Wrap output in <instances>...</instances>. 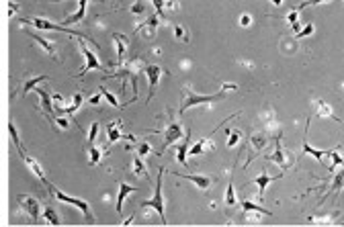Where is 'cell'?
I'll return each instance as SVG.
<instances>
[{
  "mask_svg": "<svg viewBox=\"0 0 344 227\" xmlns=\"http://www.w3.org/2000/svg\"><path fill=\"white\" fill-rule=\"evenodd\" d=\"M131 170H133V174L135 176H148V168H146V164H144V160H142V156H135L133 158V164H131Z\"/></svg>",
  "mask_w": 344,
  "mask_h": 227,
  "instance_id": "cell-28",
  "label": "cell"
},
{
  "mask_svg": "<svg viewBox=\"0 0 344 227\" xmlns=\"http://www.w3.org/2000/svg\"><path fill=\"white\" fill-rule=\"evenodd\" d=\"M287 21H289V25H291V29L295 31V33H299V10H289V15H287Z\"/></svg>",
  "mask_w": 344,
  "mask_h": 227,
  "instance_id": "cell-35",
  "label": "cell"
},
{
  "mask_svg": "<svg viewBox=\"0 0 344 227\" xmlns=\"http://www.w3.org/2000/svg\"><path fill=\"white\" fill-rule=\"evenodd\" d=\"M47 80H49L47 76H35V78L27 80L25 86H23V90H21V96H27L31 90H35V88H37V84H39V82H47Z\"/></svg>",
  "mask_w": 344,
  "mask_h": 227,
  "instance_id": "cell-27",
  "label": "cell"
},
{
  "mask_svg": "<svg viewBox=\"0 0 344 227\" xmlns=\"http://www.w3.org/2000/svg\"><path fill=\"white\" fill-rule=\"evenodd\" d=\"M240 205H242V211H244V213H260V215H271V211L262 209L260 205H256V203H252V201H246V199H242V201H240Z\"/></svg>",
  "mask_w": 344,
  "mask_h": 227,
  "instance_id": "cell-26",
  "label": "cell"
},
{
  "mask_svg": "<svg viewBox=\"0 0 344 227\" xmlns=\"http://www.w3.org/2000/svg\"><path fill=\"white\" fill-rule=\"evenodd\" d=\"M78 2H80L78 10H76L74 15H70V17L66 19V23H64L66 27H68V25H74V23H78V21L84 19V15H86V6H88V0H78Z\"/></svg>",
  "mask_w": 344,
  "mask_h": 227,
  "instance_id": "cell-25",
  "label": "cell"
},
{
  "mask_svg": "<svg viewBox=\"0 0 344 227\" xmlns=\"http://www.w3.org/2000/svg\"><path fill=\"white\" fill-rule=\"evenodd\" d=\"M31 37H33L39 45L43 47V51L47 53V56L51 58V60H56V62H60V58H58V49H56V43H51V41H47L45 37H41V35H37V33H29Z\"/></svg>",
  "mask_w": 344,
  "mask_h": 227,
  "instance_id": "cell-22",
  "label": "cell"
},
{
  "mask_svg": "<svg viewBox=\"0 0 344 227\" xmlns=\"http://www.w3.org/2000/svg\"><path fill=\"white\" fill-rule=\"evenodd\" d=\"M103 158V149L101 147H94V145H88V162L92 166H96Z\"/></svg>",
  "mask_w": 344,
  "mask_h": 227,
  "instance_id": "cell-32",
  "label": "cell"
},
{
  "mask_svg": "<svg viewBox=\"0 0 344 227\" xmlns=\"http://www.w3.org/2000/svg\"><path fill=\"white\" fill-rule=\"evenodd\" d=\"M281 137H283V133L279 131V135L275 139V151H273L271 156H266V160L268 162H275L277 166H281V170H289V168L293 166V162H291V158L287 156V151H285V147L281 144Z\"/></svg>",
  "mask_w": 344,
  "mask_h": 227,
  "instance_id": "cell-8",
  "label": "cell"
},
{
  "mask_svg": "<svg viewBox=\"0 0 344 227\" xmlns=\"http://www.w3.org/2000/svg\"><path fill=\"white\" fill-rule=\"evenodd\" d=\"M328 0H303L299 6H297V10H301V8H307V6H318V4H326Z\"/></svg>",
  "mask_w": 344,
  "mask_h": 227,
  "instance_id": "cell-40",
  "label": "cell"
},
{
  "mask_svg": "<svg viewBox=\"0 0 344 227\" xmlns=\"http://www.w3.org/2000/svg\"><path fill=\"white\" fill-rule=\"evenodd\" d=\"M228 90H236V84H223L221 86V90L217 94H197V92H193V88L187 84L185 88H182V104H180V109H178V115H185L191 106H197V104H213V103H217L221 101L225 92Z\"/></svg>",
  "mask_w": 344,
  "mask_h": 227,
  "instance_id": "cell-1",
  "label": "cell"
},
{
  "mask_svg": "<svg viewBox=\"0 0 344 227\" xmlns=\"http://www.w3.org/2000/svg\"><path fill=\"white\" fill-rule=\"evenodd\" d=\"M121 68H123L121 72H113V74H107L105 78H119V80H123V82L131 80L133 96H137V76H139V72H142V70L146 68V66H144V62L137 58V60H131L129 63H123Z\"/></svg>",
  "mask_w": 344,
  "mask_h": 227,
  "instance_id": "cell-2",
  "label": "cell"
},
{
  "mask_svg": "<svg viewBox=\"0 0 344 227\" xmlns=\"http://www.w3.org/2000/svg\"><path fill=\"white\" fill-rule=\"evenodd\" d=\"M172 31H174V39H176V41H185V43H187V41L191 39L187 27H182L180 23H176L174 27H172Z\"/></svg>",
  "mask_w": 344,
  "mask_h": 227,
  "instance_id": "cell-31",
  "label": "cell"
},
{
  "mask_svg": "<svg viewBox=\"0 0 344 227\" xmlns=\"http://www.w3.org/2000/svg\"><path fill=\"white\" fill-rule=\"evenodd\" d=\"M271 2H273L275 6H279V4H283V0H271Z\"/></svg>",
  "mask_w": 344,
  "mask_h": 227,
  "instance_id": "cell-48",
  "label": "cell"
},
{
  "mask_svg": "<svg viewBox=\"0 0 344 227\" xmlns=\"http://www.w3.org/2000/svg\"><path fill=\"white\" fill-rule=\"evenodd\" d=\"M107 135H109V142H119V139H127V142H135V137L131 133H123L121 129V121L119 119H115V121H111L109 125H107Z\"/></svg>",
  "mask_w": 344,
  "mask_h": 227,
  "instance_id": "cell-12",
  "label": "cell"
},
{
  "mask_svg": "<svg viewBox=\"0 0 344 227\" xmlns=\"http://www.w3.org/2000/svg\"><path fill=\"white\" fill-rule=\"evenodd\" d=\"M78 47H80V51H82V56H84V60H86V63H84V68H82V72H78L76 76L78 78H82V76H86L90 70H105V66L101 63V60H99V56L96 53H92L90 49H88V45L82 41V37H78Z\"/></svg>",
  "mask_w": 344,
  "mask_h": 227,
  "instance_id": "cell-6",
  "label": "cell"
},
{
  "mask_svg": "<svg viewBox=\"0 0 344 227\" xmlns=\"http://www.w3.org/2000/svg\"><path fill=\"white\" fill-rule=\"evenodd\" d=\"M144 74L148 76V82H150V94H148V99H152L156 88H158V84H160V78L164 76V68L162 66H158V63H150V66L144 68Z\"/></svg>",
  "mask_w": 344,
  "mask_h": 227,
  "instance_id": "cell-10",
  "label": "cell"
},
{
  "mask_svg": "<svg viewBox=\"0 0 344 227\" xmlns=\"http://www.w3.org/2000/svg\"><path fill=\"white\" fill-rule=\"evenodd\" d=\"M99 131H101V125L94 121L88 129V145H94V139H96V135H99Z\"/></svg>",
  "mask_w": 344,
  "mask_h": 227,
  "instance_id": "cell-37",
  "label": "cell"
},
{
  "mask_svg": "<svg viewBox=\"0 0 344 227\" xmlns=\"http://www.w3.org/2000/svg\"><path fill=\"white\" fill-rule=\"evenodd\" d=\"M236 190H234V182H232V176H230V185H228V190H225V207H234L236 205Z\"/></svg>",
  "mask_w": 344,
  "mask_h": 227,
  "instance_id": "cell-33",
  "label": "cell"
},
{
  "mask_svg": "<svg viewBox=\"0 0 344 227\" xmlns=\"http://www.w3.org/2000/svg\"><path fill=\"white\" fill-rule=\"evenodd\" d=\"M131 223H133V217H129V219L123 221V225H131Z\"/></svg>",
  "mask_w": 344,
  "mask_h": 227,
  "instance_id": "cell-47",
  "label": "cell"
},
{
  "mask_svg": "<svg viewBox=\"0 0 344 227\" xmlns=\"http://www.w3.org/2000/svg\"><path fill=\"white\" fill-rule=\"evenodd\" d=\"M162 185H164V168L158 170V178H156V186H154V194L152 199H148L144 203V209H156V213L160 215L162 223H166V213H164V197H162Z\"/></svg>",
  "mask_w": 344,
  "mask_h": 227,
  "instance_id": "cell-4",
  "label": "cell"
},
{
  "mask_svg": "<svg viewBox=\"0 0 344 227\" xmlns=\"http://www.w3.org/2000/svg\"><path fill=\"white\" fill-rule=\"evenodd\" d=\"M279 178H281V174H279V176H268V174H266V170L262 168V172H260V174H258V176H256V178L252 180V182H254V185L258 186V194H256V197H258V199H264V192H266V186H268V185H271V182H273V180H279Z\"/></svg>",
  "mask_w": 344,
  "mask_h": 227,
  "instance_id": "cell-20",
  "label": "cell"
},
{
  "mask_svg": "<svg viewBox=\"0 0 344 227\" xmlns=\"http://www.w3.org/2000/svg\"><path fill=\"white\" fill-rule=\"evenodd\" d=\"M131 192H137V188H135V186L125 185V182H119V194H117V207H115L117 213H121V211H123V201H125Z\"/></svg>",
  "mask_w": 344,
  "mask_h": 227,
  "instance_id": "cell-23",
  "label": "cell"
},
{
  "mask_svg": "<svg viewBox=\"0 0 344 227\" xmlns=\"http://www.w3.org/2000/svg\"><path fill=\"white\" fill-rule=\"evenodd\" d=\"M53 125H58L60 129H68V127H70V123H68V119H66V117H62L60 113L56 115V119H53Z\"/></svg>",
  "mask_w": 344,
  "mask_h": 227,
  "instance_id": "cell-39",
  "label": "cell"
},
{
  "mask_svg": "<svg viewBox=\"0 0 344 227\" xmlns=\"http://www.w3.org/2000/svg\"><path fill=\"white\" fill-rule=\"evenodd\" d=\"M144 10H146L144 0H137V2L131 6V13H133V15H144Z\"/></svg>",
  "mask_w": 344,
  "mask_h": 227,
  "instance_id": "cell-42",
  "label": "cell"
},
{
  "mask_svg": "<svg viewBox=\"0 0 344 227\" xmlns=\"http://www.w3.org/2000/svg\"><path fill=\"white\" fill-rule=\"evenodd\" d=\"M99 92L103 94V99H105L107 103H109L111 106H115V109H117V106H121V104H119V101H117V96H115L113 92H109V90H107L105 86H99Z\"/></svg>",
  "mask_w": 344,
  "mask_h": 227,
  "instance_id": "cell-34",
  "label": "cell"
},
{
  "mask_svg": "<svg viewBox=\"0 0 344 227\" xmlns=\"http://www.w3.org/2000/svg\"><path fill=\"white\" fill-rule=\"evenodd\" d=\"M43 217H45V221H47L49 225H60V223H62V219L58 217V211L53 209V207H49V205H47L45 209H43Z\"/></svg>",
  "mask_w": 344,
  "mask_h": 227,
  "instance_id": "cell-30",
  "label": "cell"
},
{
  "mask_svg": "<svg viewBox=\"0 0 344 227\" xmlns=\"http://www.w3.org/2000/svg\"><path fill=\"white\" fill-rule=\"evenodd\" d=\"M35 92L39 96V109L43 111V115L49 119V123H53V119H56V115H58V111L51 106L53 94H49V90H45V88H35Z\"/></svg>",
  "mask_w": 344,
  "mask_h": 227,
  "instance_id": "cell-9",
  "label": "cell"
},
{
  "mask_svg": "<svg viewBox=\"0 0 344 227\" xmlns=\"http://www.w3.org/2000/svg\"><path fill=\"white\" fill-rule=\"evenodd\" d=\"M266 144H268V137H266V133H260V131L252 133V135H250V147H252V151H250V158H248V162H250L254 156L260 154V151L266 147Z\"/></svg>",
  "mask_w": 344,
  "mask_h": 227,
  "instance_id": "cell-18",
  "label": "cell"
},
{
  "mask_svg": "<svg viewBox=\"0 0 344 227\" xmlns=\"http://www.w3.org/2000/svg\"><path fill=\"white\" fill-rule=\"evenodd\" d=\"M19 23H23V25H31V27L41 29V31H60V33H70V35H74V37H84L86 41H90L92 45L96 47V43H94L90 37L82 35L80 31H72V29H68L66 25H56V23H49V21H45V19H39V17H33V19H19Z\"/></svg>",
  "mask_w": 344,
  "mask_h": 227,
  "instance_id": "cell-3",
  "label": "cell"
},
{
  "mask_svg": "<svg viewBox=\"0 0 344 227\" xmlns=\"http://www.w3.org/2000/svg\"><path fill=\"white\" fill-rule=\"evenodd\" d=\"M164 6L170 8V10H174V8H178V2H176V0H164Z\"/></svg>",
  "mask_w": 344,
  "mask_h": 227,
  "instance_id": "cell-46",
  "label": "cell"
},
{
  "mask_svg": "<svg viewBox=\"0 0 344 227\" xmlns=\"http://www.w3.org/2000/svg\"><path fill=\"white\" fill-rule=\"evenodd\" d=\"M51 2H64V0H51Z\"/></svg>",
  "mask_w": 344,
  "mask_h": 227,
  "instance_id": "cell-49",
  "label": "cell"
},
{
  "mask_svg": "<svg viewBox=\"0 0 344 227\" xmlns=\"http://www.w3.org/2000/svg\"><path fill=\"white\" fill-rule=\"evenodd\" d=\"M311 33H314V25L309 23V25H307L303 31H299V33H297L295 37H297V39H301V37H307V35H311Z\"/></svg>",
  "mask_w": 344,
  "mask_h": 227,
  "instance_id": "cell-43",
  "label": "cell"
},
{
  "mask_svg": "<svg viewBox=\"0 0 344 227\" xmlns=\"http://www.w3.org/2000/svg\"><path fill=\"white\" fill-rule=\"evenodd\" d=\"M82 103H84V94H82V92H76V94L72 96V103H70V104H58L56 111H58L60 115L74 117V113H78V109L82 106Z\"/></svg>",
  "mask_w": 344,
  "mask_h": 227,
  "instance_id": "cell-15",
  "label": "cell"
},
{
  "mask_svg": "<svg viewBox=\"0 0 344 227\" xmlns=\"http://www.w3.org/2000/svg\"><path fill=\"white\" fill-rule=\"evenodd\" d=\"M307 129H309V119L305 121V135H303V154H307V156H314L316 160H324V158H328L330 156V149H316V147H311L309 145V142H307Z\"/></svg>",
  "mask_w": 344,
  "mask_h": 227,
  "instance_id": "cell-19",
  "label": "cell"
},
{
  "mask_svg": "<svg viewBox=\"0 0 344 227\" xmlns=\"http://www.w3.org/2000/svg\"><path fill=\"white\" fill-rule=\"evenodd\" d=\"M135 151H137V154H139V156H142V158H146L148 154H152V145H150L148 142H142V144H137V147H135Z\"/></svg>",
  "mask_w": 344,
  "mask_h": 227,
  "instance_id": "cell-38",
  "label": "cell"
},
{
  "mask_svg": "<svg viewBox=\"0 0 344 227\" xmlns=\"http://www.w3.org/2000/svg\"><path fill=\"white\" fill-rule=\"evenodd\" d=\"M113 41H115V49H117V66H123L125 63V56H127V49H129V39L121 33H115L113 35Z\"/></svg>",
  "mask_w": 344,
  "mask_h": 227,
  "instance_id": "cell-16",
  "label": "cell"
},
{
  "mask_svg": "<svg viewBox=\"0 0 344 227\" xmlns=\"http://www.w3.org/2000/svg\"><path fill=\"white\" fill-rule=\"evenodd\" d=\"M101 96H103L101 92H96V94H92V96H90V99H88V104H92V106H96V104H99V103H101Z\"/></svg>",
  "mask_w": 344,
  "mask_h": 227,
  "instance_id": "cell-44",
  "label": "cell"
},
{
  "mask_svg": "<svg viewBox=\"0 0 344 227\" xmlns=\"http://www.w3.org/2000/svg\"><path fill=\"white\" fill-rule=\"evenodd\" d=\"M213 147V142L209 137H203V139H199L197 144H193L191 145V149H189V154H193V156H201V154H205V151H209Z\"/></svg>",
  "mask_w": 344,
  "mask_h": 227,
  "instance_id": "cell-24",
  "label": "cell"
},
{
  "mask_svg": "<svg viewBox=\"0 0 344 227\" xmlns=\"http://www.w3.org/2000/svg\"><path fill=\"white\" fill-rule=\"evenodd\" d=\"M250 23H252V17H250V15H242V17H240V25H242V27H248Z\"/></svg>",
  "mask_w": 344,
  "mask_h": 227,
  "instance_id": "cell-45",
  "label": "cell"
},
{
  "mask_svg": "<svg viewBox=\"0 0 344 227\" xmlns=\"http://www.w3.org/2000/svg\"><path fill=\"white\" fill-rule=\"evenodd\" d=\"M185 133V129H182V125L178 121H170L168 127H166V131H164V142H162V147L168 149L174 142H178L180 135Z\"/></svg>",
  "mask_w": 344,
  "mask_h": 227,
  "instance_id": "cell-13",
  "label": "cell"
},
{
  "mask_svg": "<svg viewBox=\"0 0 344 227\" xmlns=\"http://www.w3.org/2000/svg\"><path fill=\"white\" fill-rule=\"evenodd\" d=\"M17 205H19V209L23 211L25 215H29V217L33 219V223H37V221H39V217L43 215L39 201H37V199H33V197H29V194H19Z\"/></svg>",
  "mask_w": 344,
  "mask_h": 227,
  "instance_id": "cell-7",
  "label": "cell"
},
{
  "mask_svg": "<svg viewBox=\"0 0 344 227\" xmlns=\"http://www.w3.org/2000/svg\"><path fill=\"white\" fill-rule=\"evenodd\" d=\"M240 139H242V133L238 131V129H228V147H236L240 144Z\"/></svg>",
  "mask_w": 344,
  "mask_h": 227,
  "instance_id": "cell-36",
  "label": "cell"
},
{
  "mask_svg": "<svg viewBox=\"0 0 344 227\" xmlns=\"http://www.w3.org/2000/svg\"><path fill=\"white\" fill-rule=\"evenodd\" d=\"M152 4H154V8H156V15L158 17H164V0H152Z\"/></svg>",
  "mask_w": 344,
  "mask_h": 227,
  "instance_id": "cell-41",
  "label": "cell"
},
{
  "mask_svg": "<svg viewBox=\"0 0 344 227\" xmlns=\"http://www.w3.org/2000/svg\"><path fill=\"white\" fill-rule=\"evenodd\" d=\"M158 25H160V17L158 15H150L146 23L142 25H137L133 33H144L146 39H152L156 35V31H158Z\"/></svg>",
  "mask_w": 344,
  "mask_h": 227,
  "instance_id": "cell-14",
  "label": "cell"
},
{
  "mask_svg": "<svg viewBox=\"0 0 344 227\" xmlns=\"http://www.w3.org/2000/svg\"><path fill=\"white\" fill-rule=\"evenodd\" d=\"M189 149H191V129H185V139H182V144L176 145V160H178V164L187 166Z\"/></svg>",
  "mask_w": 344,
  "mask_h": 227,
  "instance_id": "cell-21",
  "label": "cell"
},
{
  "mask_svg": "<svg viewBox=\"0 0 344 227\" xmlns=\"http://www.w3.org/2000/svg\"><path fill=\"white\" fill-rule=\"evenodd\" d=\"M47 190L56 197L58 201H62V203H68V205H72V207H76V209H80L84 215H86V219H88L90 223H94V217H92V209H90V205L86 203V201H82V199H76V197H70V194H66V192H62L58 186H53L51 182H47Z\"/></svg>",
  "mask_w": 344,
  "mask_h": 227,
  "instance_id": "cell-5",
  "label": "cell"
},
{
  "mask_svg": "<svg viewBox=\"0 0 344 227\" xmlns=\"http://www.w3.org/2000/svg\"><path fill=\"white\" fill-rule=\"evenodd\" d=\"M324 188H326V194L320 199V205L326 201V197H334V199H336L338 194L342 192V188H344V168L338 172V174H336L334 178H332L330 186H320V188H316V190H324Z\"/></svg>",
  "mask_w": 344,
  "mask_h": 227,
  "instance_id": "cell-11",
  "label": "cell"
},
{
  "mask_svg": "<svg viewBox=\"0 0 344 227\" xmlns=\"http://www.w3.org/2000/svg\"><path fill=\"white\" fill-rule=\"evenodd\" d=\"M176 176L180 178V180H189V182H193L197 188H201V190H207L211 185H213V178L211 176H205V174H178L176 172Z\"/></svg>",
  "mask_w": 344,
  "mask_h": 227,
  "instance_id": "cell-17",
  "label": "cell"
},
{
  "mask_svg": "<svg viewBox=\"0 0 344 227\" xmlns=\"http://www.w3.org/2000/svg\"><path fill=\"white\" fill-rule=\"evenodd\" d=\"M316 106H318V115L320 117H330V119H334L336 123H340V119L332 113V109H330V104H326L324 101H316Z\"/></svg>",
  "mask_w": 344,
  "mask_h": 227,
  "instance_id": "cell-29",
  "label": "cell"
}]
</instances>
